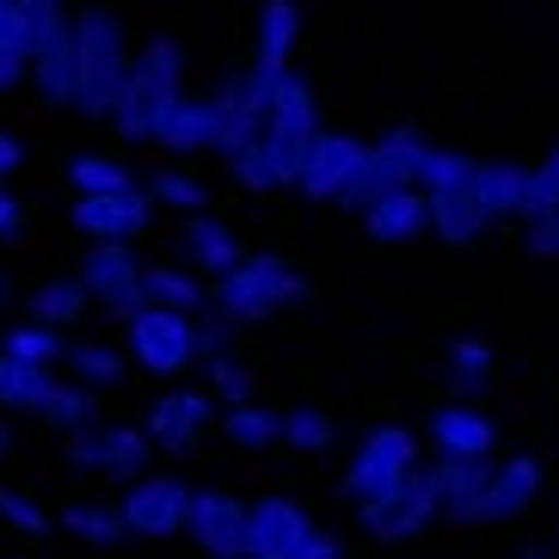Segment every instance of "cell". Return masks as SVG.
Here are the masks:
<instances>
[{
  "label": "cell",
  "instance_id": "obj_1",
  "mask_svg": "<svg viewBox=\"0 0 559 559\" xmlns=\"http://www.w3.org/2000/svg\"><path fill=\"white\" fill-rule=\"evenodd\" d=\"M210 308L228 313L234 326H264V320H277L283 308H296V301H308V277H301L289 259H277V252H240V259L228 264V271H215L210 283Z\"/></svg>",
  "mask_w": 559,
  "mask_h": 559
},
{
  "label": "cell",
  "instance_id": "obj_2",
  "mask_svg": "<svg viewBox=\"0 0 559 559\" xmlns=\"http://www.w3.org/2000/svg\"><path fill=\"white\" fill-rule=\"evenodd\" d=\"M81 117H105L111 123L123 86H130V68H135V44H130V25L117 19V7L93 0L81 7Z\"/></svg>",
  "mask_w": 559,
  "mask_h": 559
},
{
  "label": "cell",
  "instance_id": "obj_3",
  "mask_svg": "<svg viewBox=\"0 0 559 559\" xmlns=\"http://www.w3.org/2000/svg\"><path fill=\"white\" fill-rule=\"evenodd\" d=\"M185 93V50L179 37H154L148 50H135V68H130V86H123V99L111 111V130L123 142H148L154 117Z\"/></svg>",
  "mask_w": 559,
  "mask_h": 559
},
{
  "label": "cell",
  "instance_id": "obj_4",
  "mask_svg": "<svg viewBox=\"0 0 559 559\" xmlns=\"http://www.w3.org/2000/svg\"><path fill=\"white\" fill-rule=\"evenodd\" d=\"M418 474V437L406 425H376L369 437L357 443V455L345 461V479H338V492L345 504H376L381 492H394L400 479Z\"/></svg>",
  "mask_w": 559,
  "mask_h": 559
},
{
  "label": "cell",
  "instance_id": "obj_5",
  "mask_svg": "<svg viewBox=\"0 0 559 559\" xmlns=\"http://www.w3.org/2000/svg\"><path fill=\"white\" fill-rule=\"evenodd\" d=\"M81 283L93 296V308L117 313V320L148 308V264L135 259V247H123V240H93V252L81 259Z\"/></svg>",
  "mask_w": 559,
  "mask_h": 559
},
{
  "label": "cell",
  "instance_id": "obj_6",
  "mask_svg": "<svg viewBox=\"0 0 559 559\" xmlns=\"http://www.w3.org/2000/svg\"><path fill=\"white\" fill-rule=\"evenodd\" d=\"M185 510H191V486L173 479V474H135L130 492L117 498L123 528L142 535V542H173V535L185 528Z\"/></svg>",
  "mask_w": 559,
  "mask_h": 559
},
{
  "label": "cell",
  "instance_id": "obj_7",
  "mask_svg": "<svg viewBox=\"0 0 559 559\" xmlns=\"http://www.w3.org/2000/svg\"><path fill=\"white\" fill-rule=\"evenodd\" d=\"M148 430L135 425H93V430H74L62 443V461L74 474H111V479H135L148 467Z\"/></svg>",
  "mask_w": 559,
  "mask_h": 559
},
{
  "label": "cell",
  "instance_id": "obj_8",
  "mask_svg": "<svg viewBox=\"0 0 559 559\" xmlns=\"http://www.w3.org/2000/svg\"><path fill=\"white\" fill-rule=\"evenodd\" d=\"M130 357L148 369V376H185L191 369V313L179 308H160V301H148V308L130 313Z\"/></svg>",
  "mask_w": 559,
  "mask_h": 559
},
{
  "label": "cell",
  "instance_id": "obj_9",
  "mask_svg": "<svg viewBox=\"0 0 559 559\" xmlns=\"http://www.w3.org/2000/svg\"><path fill=\"white\" fill-rule=\"evenodd\" d=\"M443 510H437V492H430L425 474L400 479L394 492H381L376 504H357V523L376 535V542H412V535H425Z\"/></svg>",
  "mask_w": 559,
  "mask_h": 559
},
{
  "label": "cell",
  "instance_id": "obj_10",
  "mask_svg": "<svg viewBox=\"0 0 559 559\" xmlns=\"http://www.w3.org/2000/svg\"><path fill=\"white\" fill-rule=\"evenodd\" d=\"M185 535L210 559H247V504L234 492H215V486H191Z\"/></svg>",
  "mask_w": 559,
  "mask_h": 559
},
{
  "label": "cell",
  "instance_id": "obj_11",
  "mask_svg": "<svg viewBox=\"0 0 559 559\" xmlns=\"http://www.w3.org/2000/svg\"><path fill=\"white\" fill-rule=\"evenodd\" d=\"M148 142H154V148H166L173 160H203V154H222V117H215L210 99L179 93V99L154 117Z\"/></svg>",
  "mask_w": 559,
  "mask_h": 559
},
{
  "label": "cell",
  "instance_id": "obj_12",
  "mask_svg": "<svg viewBox=\"0 0 559 559\" xmlns=\"http://www.w3.org/2000/svg\"><path fill=\"white\" fill-rule=\"evenodd\" d=\"M362 148H369V142H362V135H350V130H313L308 154H301V173H296V198L332 203L338 191H345V179L357 173Z\"/></svg>",
  "mask_w": 559,
  "mask_h": 559
},
{
  "label": "cell",
  "instance_id": "obj_13",
  "mask_svg": "<svg viewBox=\"0 0 559 559\" xmlns=\"http://www.w3.org/2000/svg\"><path fill=\"white\" fill-rule=\"evenodd\" d=\"M215 425V394L210 388H173L148 406V443L154 449H173V455H191L203 443V430Z\"/></svg>",
  "mask_w": 559,
  "mask_h": 559
},
{
  "label": "cell",
  "instance_id": "obj_14",
  "mask_svg": "<svg viewBox=\"0 0 559 559\" xmlns=\"http://www.w3.org/2000/svg\"><path fill=\"white\" fill-rule=\"evenodd\" d=\"M430 455L437 461H492L498 449V425H492V412H479L474 400H449V406L430 412Z\"/></svg>",
  "mask_w": 559,
  "mask_h": 559
},
{
  "label": "cell",
  "instance_id": "obj_15",
  "mask_svg": "<svg viewBox=\"0 0 559 559\" xmlns=\"http://www.w3.org/2000/svg\"><path fill=\"white\" fill-rule=\"evenodd\" d=\"M313 535V516L296 498H259L247 504V559H296Z\"/></svg>",
  "mask_w": 559,
  "mask_h": 559
},
{
  "label": "cell",
  "instance_id": "obj_16",
  "mask_svg": "<svg viewBox=\"0 0 559 559\" xmlns=\"http://www.w3.org/2000/svg\"><path fill=\"white\" fill-rule=\"evenodd\" d=\"M148 210L154 198L135 185V191H99V198H74V210H68V222L86 234V240H142L148 234Z\"/></svg>",
  "mask_w": 559,
  "mask_h": 559
},
{
  "label": "cell",
  "instance_id": "obj_17",
  "mask_svg": "<svg viewBox=\"0 0 559 559\" xmlns=\"http://www.w3.org/2000/svg\"><path fill=\"white\" fill-rule=\"evenodd\" d=\"M32 81H37V99L56 105V111H74V105H81V19L74 13H68L50 32V44L32 56Z\"/></svg>",
  "mask_w": 559,
  "mask_h": 559
},
{
  "label": "cell",
  "instance_id": "obj_18",
  "mask_svg": "<svg viewBox=\"0 0 559 559\" xmlns=\"http://www.w3.org/2000/svg\"><path fill=\"white\" fill-rule=\"evenodd\" d=\"M535 498H542V455L523 449V455H510L492 467L486 498H479V523H516L523 510H535Z\"/></svg>",
  "mask_w": 559,
  "mask_h": 559
},
{
  "label": "cell",
  "instance_id": "obj_19",
  "mask_svg": "<svg viewBox=\"0 0 559 559\" xmlns=\"http://www.w3.org/2000/svg\"><path fill=\"white\" fill-rule=\"evenodd\" d=\"M357 222H362L369 240H381V247H406V240H425L430 234V203H425L418 185H406V191H388L381 203H369Z\"/></svg>",
  "mask_w": 559,
  "mask_h": 559
},
{
  "label": "cell",
  "instance_id": "obj_20",
  "mask_svg": "<svg viewBox=\"0 0 559 559\" xmlns=\"http://www.w3.org/2000/svg\"><path fill=\"white\" fill-rule=\"evenodd\" d=\"M430 492L449 523H479V498L492 479V461H430Z\"/></svg>",
  "mask_w": 559,
  "mask_h": 559
},
{
  "label": "cell",
  "instance_id": "obj_21",
  "mask_svg": "<svg viewBox=\"0 0 559 559\" xmlns=\"http://www.w3.org/2000/svg\"><path fill=\"white\" fill-rule=\"evenodd\" d=\"M425 203H430V234H437L443 247H474L479 234L492 228L486 203L474 198V179L449 185V191H425Z\"/></svg>",
  "mask_w": 559,
  "mask_h": 559
},
{
  "label": "cell",
  "instance_id": "obj_22",
  "mask_svg": "<svg viewBox=\"0 0 559 559\" xmlns=\"http://www.w3.org/2000/svg\"><path fill=\"white\" fill-rule=\"evenodd\" d=\"M430 154V135L418 130V123H394L388 135H376L369 142V166H376V179L388 185V191H406V185H418V166H425Z\"/></svg>",
  "mask_w": 559,
  "mask_h": 559
},
{
  "label": "cell",
  "instance_id": "obj_23",
  "mask_svg": "<svg viewBox=\"0 0 559 559\" xmlns=\"http://www.w3.org/2000/svg\"><path fill=\"white\" fill-rule=\"evenodd\" d=\"M179 252H185V264H198V271H210V277H215V271H228V264L240 259V234H234V222L198 210V215H185Z\"/></svg>",
  "mask_w": 559,
  "mask_h": 559
},
{
  "label": "cell",
  "instance_id": "obj_24",
  "mask_svg": "<svg viewBox=\"0 0 559 559\" xmlns=\"http://www.w3.org/2000/svg\"><path fill=\"white\" fill-rule=\"evenodd\" d=\"M296 44H301V7L296 0H259V13H252V62L289 68Z\"/></svg>",
  "mask_w": 559,
  "mask_h": 559
},
{
  "label": "cell",
  "instance_id": "obj_25",
  "mask_svg": "<svg viewBox=\"0 0 559 559\" xmlns=\"http://www.w3.org/2000/svg\"><path fill=\"white\" fill-rule=\"evenodd\" d=\"M474 198L486 203L492 222H516L528 198V166L523 160H474Z\"/></svg>",
  "mask_w": 559,
  "mask_h": 559
},
{
  "label": "cell",
  "instance_id": "obj_26",
  "mask_svg": "<svg viewBox=\"0 0 559 559\" xmlns=\"http://www.w3.org/2000/svg\"><path fill=\"white\" fill-rule=\"evenodd\" d=\"M86 313H93V296H86L81 271H56V277H44L32 289V320H44V326H81Z\"/></svg>",
  "mask_w": 559,
  "mask_h": 559
},
{
  "label": "cell",
  "instance_id": "obj_27",
  "mask_svg": "<svg viewBox=\"0 0 559 559\" xmlns=\"http://www.w3.org/2000/svg\"><path fill=\"white\" fill-rule=\"evenodd\" d=\"M277 443L296 449V455H332V449H338V418H332L326 406L301 400V406H289L277 418Z\"/></svg>",
  "mask_w": 559,
  "mask_h": 559
},
{
  "label": "cell",
  "instance_id": "obj_28",
  "mask_svg": "<svg viewBox=\"0 0 559 559\" xmlns=\"http://www.w3.org/2000/svg\"><path fill=\"white\" fill-rule=\"evenodd\" d=\"M50 388H56V376L44 362H25L13 350H0V406L7 412H37L50 400Z\"/></svg>",
  "mask_w": 559,
  "mask_h": 559
},
{
  "label": "cell",
  "instance_id": "obj_29",
  "mask_svg": "<svg viewBox=\"0 0 559 559\" xmlns=\"http://www.w3.org/2000/svg\"><path fill=\"white\" fill-rule=\"evenodd\" d=\"M37 418H44L50 430H62V437H74V430H93V425H99V394H93V388H81V381H68V388L56 381L50 400L37 406Z\"/></svg>",
  "mask_w": 559,
  "mask_h": 559
},
{
  "label": "cell",
  "instance_id": "obj_30",
  "mask_svg": "<svg viewBox=\"0 0 559 559\" xmlns=\"http://www.w3.org/2000/svg\"><path fill=\"white\" fill-rule=\"evenodd\" d=\"M443 362H449V394H461V400H474L498 369V357H492L486 338H455V345L443 350Z\"/></svg>",
  "mask_w": 559,
  "mask_h": 559
},
{
  "label": "cell",
  "instance_id": "obj_31",
  "mask_svg": "<svg viewBox=\"0 0 559 559\" xmlns=\"http://www.w3.org/2000/svg\"><path fill=\"white\" fill-rule=\"evenodd\" d=\"M222 430H228V449H247V455H259V449H277V412L259 406V400H240V406H228Z\"/></svg>",
  "mask_w": 559,
  "mask_h": 559
},
{
  "label": "cell",
  "instance_id": "obj_32",
  "mask_svg": "<svg viewBox=\"0 0 559 559\" xmlns=\"http://www.w3.org/2000/svg\"><path fill=\"white\" fill-rule=\"evenodd\" d=\"M154 203H166V210H179V215H198V210H210V185L191 173V166H160L148 185H142Z\"/></svg>",
  "mask_w": 559,
  "mask_h": 559
},
{
  "label": "cell",
  "instance_id": "obj_33",
  "mask_svg": "<svg viewBox=\"0 0 559 559\" xmlns=\"http://www.w3.org/2000/svg\"><path fill=\"white\" fill-rule=\"evenodd\" d=\"M62 362L74 369L81 388H111V381H123V350L105 345V338H81V345H68Z\"/></svg>",
  "mask_w": 559,
  "mask_h": 559
},
{
  "label": "cell",
  "instance_id": "obj_34",
  "mask_svg": "<svg viewBox=\"0 0 559 559\" xmlns=\"http://www.w3.org/2000/svg\"><path fill=\"white\" fill-rule=\"evenodd\" d=\"M148 301L179 308V313H198V308H210V289H203L191 271H179V264H148Z\"/></svg>",
  "mask_w": 559,
  "mask_h": 559
},
{
  "label": "cell",
  "instance_id": "obj_35",
  "mask_svg": "<svg viewBox=\"0 0 559 559\" xmlns=\"http://www.w3.org/2000/svg\"><path fill=\"white\" fill-rule=\"evenodd\" d=\"M32 68V50H25V25H19V0H0V93H13Z\"/></svg>",
  "mask_w": 559,
  "mask_h": 559
},
{
  "label": "cell",
  "instance_id": "obj_36",
  "mask_svg": "<svg viewBox=\"0 0 559 559\" xmlns=\"http://www.w3.org/2000/svg\"><path fill=\"white\" fill-rule=\"evenodd\" d=\"M56 523L68 528V535H81V542H93V547H117L130 528H123V516H117V504L111 510H99V504H68Z\"/></svg>",
  "mask_w": 559,
  "mask_h": 559
},
{
  "label": "cell",
  "instance_id": "obj_37",
  "mask_svg": "<svg viewBox=\"0 0 559 559\" xmlns=\"http://www.w3.org/2000/svg\"><path fill=\"white\" fill-rule=\"evenodd\" d=\"M228 350H240V326H234L228 313H215V308L191 313V357L215 362V357H228Z\"/></svg>",
  "mask_w": 559,
  "mask_h": 559
},
{
  "label": "cell",
  "instance_id": "obj_38",
  "mask_svg": "<svg viewBox=\"0 0 559 559\" xmlns=\"http://www.w3.org/2000/svg\"><path fill=\"white\" fill-rule=\"evenodd\" d=\"M68 185H74L81 198H99V191H135V173L105 160V154H81V160L68 166Z\"/></svg>",
  "mask_w": 559,
  "mask_h": 559
},
{
  "label": "cell",
  "instance_id": "obj_39",
  "mask_svg": "<svg viewBox=\"0 0 559 559\" xmlns=\"http://www.w3.org/2000/svg\"><path fill=\"white\" fill-rule=\"evenodd\" d=\"M7 350H13V357H25V362H44V369H56V362L68 357V338H62L56 326H44V320H25V326L7 332Z\"/></svg>",
  "mask_w": 559,
  "mask_h": 559
},
{
  "label": "cell",
  "instance_id": "obj_40",
  "mask_svg": "<svg viewBox=\"0 0 559 559\" xmlns=\"http://www.w3.org/2000/svg\"><path fill=\"white\" fill-rule=\"evenodd\" d=\"M542 215H559V142L547 148L542 166H528V198L516 222H542Z\"/></svg>",
  "mask_w": 559,
  "mask_h": 559
},
{
  "label": "cell",
  "instance_id": "obj_41",
  "mask_svg": "<svg viewBox=\"0 0 559 559\" xmlns=\"http://www.w3.org/2000/svg\"><path fill=\"white\" fill-rule=\"evenodd\" d=\"M467 179H474V154L437 148V142H430L425 166H418V191H449V185H467Z\"/></svg>",
  "mask_w": 559,
  "mask_h": 559
},
{
  "label": "cell",
  "instance_id": "obj_42",
  "mask_svg": "<svg viewBox=\"0 0 559 559\" xmlns=\"http://www.w3.org/2000/svg\"><path fill=\"white\" fill-rule=\"evenodd\" d=\"M0 523L37 542V535H50V528H56V516H50L44 504H37L32 492H19V486H0Z\"/></svg>",
  "mask_w": 559,
  "mask_h": 559
},
{
  "label": "cell",
  "instance_id": "obj_43",
  "mask_svg": "<svg viewBox=\"0 0 559 559\" xmlns=\"http://www.w3.org/2000/svg\"><path fill=\"white\" fill-rule=\"evenodd\" d=\"M203 369H210V394H222L228 406L252 400V388H259V376H252V362H240V350H228V357L203 362Z\"/></svg>",
  "mask_w": 559,
  "mask_h": 559
},
{
  "label": "cell",
  "instance_id": "obj_44",
  "mask_svg": "<svg viewBox=\"0 0 559 559\" xmlns=\"http://www.w3.org/2000/svg\"><path fill=\"white\" fill-rule=\"evenodd\" d=\"M68 19V0H19V25H25V50H44L50 32Z\"/></svg>",
  "mask_w": 559,
  "mask_h": 559
},
{
  "label": "cell",
  "instance_id": "obj_45",
  "mask_svg": "<svg viewBox=\"0 0 559 559\" xmlns=\"http://www.w3.org/2000/svg\"><path fill=\"white\" fill-rule=\"evenodd\" d=\"M528 252L542 264L559 259V215H542V222H528Z\"/></svg>",
  "mask_w": 559,
  "mask_h": 559
},
{
  "label": "cell",
  "instance_id": "obj_46",
  "mask_svg": "<svg viewBox=\"0 0 559 559\" xmlns=\"http://www.w3.org/2000/svg\"><path fill=\"white\" fill-rule=\"evenodd\" d=\"M296 559H345V542H338L332 528H313V535H308V547H301Z\"/></svg>",
  "mask_w": 559,
  "mask_h": 559
},
{
  "label": "cell",
  "instance_id": "obj_47",
  "mask_svg": "<svg viewBox=\"0 0 559 559\" xmlns=\"http://www.w3.org/2000/svg\"><path fill=\"white\" fill-rule=\"evenodd\" d=\"M19 228H25V203H19L7 185H0V240H13Z\"/></svg>",
  "mask_w": 559,
  "mask_h": 559
},
{
  "label": "cell",
  "instance_id": "obj_48",
  "mask_svg": "<svg viewBox=\"0 0 559 559\" xmlns=\"http://www.w3.org/2000/svg\"><path fill=\"white\" fill-rule=\"evenodd\" d=\"M19 166H25V148H19V142H13V135H7V130H0V179H13V173H19Z\"/></svg>",
  "mask_w": 559,
  "mask_h": 559
},
{
  "label": "cell",
  "instance_id": "obj_49",
  "mask_svg": "<svg viewBox=\"0 0 559 559\" xmlns=\"http://www.w3.org/2000/svg\"><path fill=\"white\" fill-rule=\"evenodd\" d=\"M7 443H13V430H7V425H0V455H7Z\"/></svg>",
  "mask_w": 559,
  "mask_h": 559
},
{
  "label": "cell",
  "instance_id": "obj_50",
  "mask_svg": "<svg viewBox=\"0 0 559 559\" xmlns=\"http://www.w3.org/2000/svg\"><path fill=\"white\" fill-rule=\"evenodd\" d=\"M7 289H13V283H7V271H0V301H7Z\"/></svg>",
  "mask_w": 559,
  "mask_h": 559
},
{
  "label": "cell",
  "instance_id": "obj_51",
  "mask_svg": "<svg viewBox=\"0 0 559 559\" xmlns=\"http://www.w3.org/2000/svg\"><path fill=\"white\" fill-rule=\"evenodd\" d=\"M523 559H547V554H542V547H528V554H523Z\"/></svg>",
  "mask_w": 559,
  "mask_h": 559
},
{
  "label": "cell",
  "instance_id": "obj_52",
  "mask_svg": "<svg viewBox=\"0 0 559 559\" xmlns=\"http://www.w3.org/2000/svg\"><path fill=\"white\" fill-rule=\"evenodd\" d=\"M554 547H559V528H554Z\"/></svg>",
  "mask_w": 559,
  "mask_h": 559
}]
</instances>
